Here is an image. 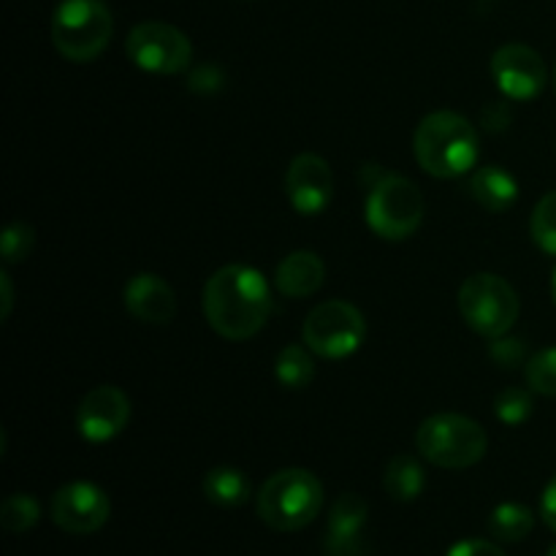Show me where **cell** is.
Wrapping results in <instances>:
<instances>
[{"mask_svg":"<svg viewBox=\"0 0 556 556\" xmlns=\"http://www.w3.org/2000/svg\"><path fill=\"white\" fill-rule=\"evenodd\" d=\"M204 315L212 331L231 342L258 334L271 315V288L258 269L228 264L204 286Z\"/></svg>","mask_w":556,"mask_h":556,"instance_id":"obj_1","label":"cell"},{"mask_svg":"<svg viewBox=\"0 0 556 556\" xmlns=\"http://www.w3.org/2000/svg\"><path fill=\"white\" fill-rule=\"evenodd\" d=\"M418 166L440 179H454L476 168L481 141L476 125L456 112H432L413 136Z\"/></svg>","mask_w":556,"mask_h":556,"instance_id":"obj_2","label":"cell"},{"mask_svg":"<svg viewBox=\"0 0 556 556\" xmlns=\"http://www.w3.org/2000/svg\"><path fill=\"white\" fill-rule=\"evenodd\" d=\"M362 179L367 182V201H364L367 226L389 242L410 239L421 228L424 210H427L418 185L375 163L362 168Z\"/></svg>","mask_w":556,"mask_h":556,"instance_id":"obj_3","label":"cell"},{"mask_svg":"<svg viewBox=\"0 0 556 556\" xmlns=\"http://www.w3.org/2000/svg\"><path fill=\"white\" fill-rule=\"evenodd\" d=\"M320 508H324V486L313 472L302 467H288L266 478L255 500L261 521L277 532L304 530L318 519Z\"/></svg>","mask_w":556,"mask_h":556,"instance_id":"obj_4","label":"cell"},{"mask_svg":"<svg viewBox=\"0 0 556 556\" xmlns=\"http://www.w3.org/2000/svg\"><path fill=\"white\" fill-rule=\"evenodd\" d=\"M418 454L443 470H467L486 456L489 438L483 427L459 413H438L416 432Z\"/></svg>","mask_w":556,"mask_h":556,"instance_id":"obj_5","label":"cell"},{"mask_svg":"<svg viewBox=\"0 0 556 556\" xmlns=\"http://www.w3.org/2000/svg\"><path fill=\"white\" fill-rule=\"evenodd\" d=\"M112 11L103 0H60L52 16L54 49L71 63H90L109 47Z\"/></svg>","mask_w":556,"mask_h":556,"instance_id":"obj_6","label":"cell"},{"mask_svg":"<svg viewBox=\"0 0 556 556\" xmlns=\"http://www.w3.org/2000/svg\"><path fill=\"white\" fill-rule=\"evenodd\" d=\"M456 302H459L465 324L486 340L508 334L519 320L521 302L514 286L505 277L492 275V271H478V275L467 277L462 282Z\"/></svg>","mask_w":556,"mask_h":556,"instance_id":"obj_7","label":"cell"},{"mask_svg":"<svg viewBox=\"0 0 556 556\" xmlns=\"http://www.w3.org/2000/svg\"><path fill=\"white\" fill-rule=\"evenodd\" d=\"M364 337H367V320L362 309L342 299L318 304L302 326L304 345L315 356L331 358V362L353 356L362 348Z\"/></svg>","mask_w":556,"mask_h":556,"instance_id":"obj_8","label":"cell"},{"mask_svg":"<svg viewBox=\"0 0 556 556\" xmlns=\"http://www.w3.org/2000/svg\"><path fill=\"white\" fill-rule=\"evenodd\" d=\"M125 52L141 71L161 76L182 74L185 68H190V60H193L190 38L179 27L155 20L139 22L130 30L128 41H125Z\"/></svg>","mask_w":556,"mask_h":556,"instance_id":"obj_9","label":"cell"},{"mask_svg":"<svg viewBox=\"0 0 556 556\" xmlns=\"http://www.w3.org/2000/svg\"><path fill=\"white\" fill-rule=\"evenodd\" d=\"M112 516L106 492L90 481L65 483L52 497V521L68 535H92Z\"/></svg>","mask_w":556,"mask_h":556,"instance_id":"obj_10","label":"cell"},{"mask_svg":"<svg viewBox=\"0 0 556 556\" xmlns=\"http://www.w3.org/2000/svg\"><path fill=\"white\" fill-rule=\"evenodd\" d=\"M492 76L510 101H532L548 81L546 63L527 43H505L492 58Z\"/></svg>","mask_w":556,"mask_h":556,"instance_id":"obj_11","label":"cell"},{"mask_svg":"<svg viewBox=\"0 0 556 556\" xmlns=\"http://www.w3.org/2000/svg\"><path fill=\"white\" fill-rule=\"evenodd\" d=\"M130 421V400L117 386H96L76 407V429L87 443H109Z\"/></svg>","mask_w":556,"mask_h":556,"instance_id":"obj_12","label":"cell"},{"mask_svg":"<svg viewBox=\"0 0 556 556\" xmlns=\"http://www.w3.org/2000/svg\"><path fill=\"white\" fill-rule=\"evenodd\" d=\"M286 195L299 215H320L334 195V174L329 163L313 152L293 157L286 172Z\"/></svg>","mask_w":556,"mask_h":556,"instance_id":"obj_13","label":"cell"},{"mask_svg":"<svg viewBox=\"0 0 556 556\" xmlns=\"http://www.w3.org/2000/svg\"><path fill=\"white\" fill-rule=\"evenodd\" d=\"M125 309L141 324L166 326L177 315V293L163 277L139 271L125 282Z\"/></svg>","mask_w":556,"mask_h":556,"instance_id":"obj_14","label":"cell"},{"mask_svg":"<svg viewBox=\"0 0 556 556\" xmlns=\"http://www.w3.org/2000/svg\"><path fill=\"white\" fill-rule=\"evenodd\" d=\"M369 519V505L362 494L348 492L331 505L326 530V556H364L362 532Z\"/></svg>","mask_w":556,"mask_h":556,"instance_id":"obj_15","label":"cell"},{"mask_svg":"<svg viewBox=\"0 0 556 556\" xmlns=\"http://www.w3.org/2000/svg\"><path fill=\"white\" fill-rule=\"evenodd\" d=\"M326 280V266L313 250H293L277 264L275 286L282 296L304 299L313 296Z\"/></svg>","mask_w":556,"mask_h":556,"instance_id":"obj_16","label":"cell"},{"mask_svg":"<svg viewBox=\"0 0 556 556\" xmlns=\"http://www.w3.org/2000/svg\"><path fill=\"white\" fill-rule=\"evenodd\" d=\"M472 199L486 212H508L519 199V182L503 166H481L470 179Z\"/></svg>","mask_w":556,"mask_h":556,"instance_id":"obj_17","label":"cell"},{"mask_svg":"<svg viewBox=\"0 0 556 556\" xmlns=\"http://www.w3.org/2000/svg\"><path fill=\"white\" fill-rule=\"evenodd\" d=\"M424 486H427V476L416 456L400 454L386 465L383 489L396 503H413L416 497H421Z\"/></svg>","mask_w":556,"mask_h":556,"instance_id":"obj_18","label":"cell"},{"mask_svg":"<svg viewBox=\"0 0 556 556\" xmlns=\"http://www.w3.org/2000/svg\"><path fill=\"white\" fill-rule=\"evenodd\" d=\"M250 481L237 467H212L204 476V494L217 508H239L250 500Z\"/></svg>","mask_w":556,"mask_h":556,"instance_id":"obj_19","label":"cell"},{"mask_svg":"<svg viewBox=\"0 0 556 556\" xmlns=\"http://www.w3.org/2000/svg\"><path fill=\"white\" fill-rule=\"evenodd\" d=\"M275 378L282 389L302 391L307 389L315 380V362L313 351L307 345H286L280 353H277L275 362Z\"/></svg>","mask_w":556,"mask_h":556,"instance_id":"obj_20","label":"cell"},{"mask_svg":"<svg viewBox=\"0 0 556 556\" xmlns=\"http://www.w3.org/2000/svg\"><path fill=\"white\" fill-rule=\"evenodd\" d=\"M535 530V514L521 503H503L489 516V532L500 543H519Z\"/></svg>","mask_w":556,"mask_h":556,"instance_id":"obj_21","label":"cell"},{"mask_svg":"<svg viewBox=\"0 0 556 556\" xmlns=\"http://www.w3.org/2000/svg\"><path fill=\"white\" fill-rule=\"evenodd\" d=\"M41 519V505L30 494H11L0 508V525L11 535H25Z\"/></svg>","mask_w":556,"mask_h":556,"instance_id":"obj_22","label":"cell"},{"mask_svg":"<svg viewBox=\"0 0 556 556\" xmlns=\"http://www.w3.org/2000/svg\"><path fill=\"white\" fill-rule=\"evenodd\" d=\"M530 231L543 253L556 255V190L543 195L530 217Z\"/></svg>","mask_w":556,"mask_h":556,"instance_id":"obj_23","label":"cell"},{"mask_svg":"<svg viewBox=\"0 0 556 556\" xmlns=\"http://www.w3.org/2000/svg\"><path fill=\"white\" fill-rule=\"evenodd\" d=\"M527 386L535 394L556 396V348H546V351L530 356L525 367Z\"/></svg>","mask_w":556,"mask_h":556,"instance_id":"obj_24","label":"cell"},{"mask_svg":"<svg viewBox=\"0 0 556 556\" xmlns=\"http://www.w3.org/2000/svg\"><path fill=\"white\" fill-rule=\"evenodd\" d=\"M535 410V402H532V394L527 389H505L503 394L494 400V413L503 424L508 427H519Z\"/></svg>","mask_w":556,"mask_h":556,"instance_id":"obj_25","label":"cell"},{"mask_svg":"<svg viewBox=\"0 0 556 556\" xmlns=\"http://www.w3.org/2000/svg\"><path fill=\"white\" fill-rule=\"evenodd\" d=\"M0 248H3V261L5 264H20L36 248V233L27 223L16 220L11 226H5L3 237H0Z\"/></svg>","mask_w":556,"mask_h":556,"instance_id":"obj_26","label":"cell"},{"mask_svg":"<svg viewBox=\"0 0 556 556\" xmlns=\"http://www.w3.org/2000/svg\"><path fill=\"white\" fill-rule=\"evenodd\" d=\"M489 356H492V362L497 364V367L503 369H519L521 364L527 367V345L525 340H516V337H494L492 345H489Z\"/></svg>","mask_w":556,"mask_h":556,"instance_id":"obj_27","label":"cell"},{"mask_svg":"<svg viewBox=\"0 0 556 556\" xmlns=\"http://www.w3.org/2000/svg\"><path fill=\"white\" fill-rule=\"evenodd\" d=\"M448 556H508L497 543L492 541H478V538H470V541H459L448 548Z\"/></svg>","mask_w":556,"mask_h":556,"instance_id":"obj_28","label":"cell"},{"mask_svg":"<svg viewBox=\"0 0 556 556\" xmlns=\"http://www.w3.org/2000/svg\"><path fill=\"white\" fill-rule=\"evenodd\" d=\"M223 74L215 68V65H201L190 74V90L195 92H215L220 87Z\"/></svg>","mask_w":556,"mask_h":556,"instance_id":"obj_29","label":"cell"},{"mask_svg":"<svg viewBox=\"0 0 556 556\" xmlns=\"http://www.w3.org/2000/svg\"><path fill=\"white\" fill-rule=\"evenodd\" d=\"M541 516H543V521H546L548 530L556 532V476L548 481V486L543 489Z\"/></svg>","mask_w":556,"mask_h":556,"instance_id":"obj_30","label":"cell"},{"mask_svg":"<svg viewBox=\"0 0 556 556\" xmlns=\"http://www.w3.org/2000/svg\"><path fill=\"white\" fill-rule=\"evenodd\" d=\"M0 291H3V309H0V318L5 320L11 315V304H14V288H11L9 271L0 275Z\"/></svg>","mask_w":556,"mask_h":556,"instance_id":"obj_31","label":"cell"},{"mask_svg":"<svg viewBox=\"0 0 556 556\" xmlns=\"http://www.w3.org/2000/svg\"><path fill=\"white\" fill-rule=\"evenodd\" d=\"M552 296H554V304H556V271H554V280H552Z\"/></svg>","mask_w":556,"mask_h":556,"instance_id":"obj_32","label":"cell"},{"mask_svg":"<svg viewBox=\"0 0 556 556\" xmlns=\"http://www.w3.org/2000/svg\"><path fill=\"white\" fill-rule=\"evenodd\" d=\"M546 556H556V546L548 548V554H546Z\"/></svg>","mask_w":556,"mask_h":556,"instance_id":"obj_33","label":"cell"},{"mask_svg":"<svg viewBox=\"0 0 556 556\" xmlns=\"http://www.w3.org/2000/svg\"><path fill=\"white\" fill-rule=\"evenodd\" d=\"M552 81H554V92H556V63H554V79Z\"/></svg>","mask_w":556,"mask_h":556,"instance_id":"obj_34","label":"cell"}]
</instances>
